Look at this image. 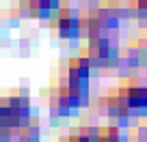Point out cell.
<instances>
[{
  "label": "cell",
  "mask_w": 147,
  "mask_h": 142,
  "mask_svg": "<svg viewBox=\"0 0 147 142\" xmlns=\"http://www.w3.org/2000/svg\"><path fill=\"white\" fill-rule=\"evenodd\" d=\"M108 112L128 114L130 110H147V86L136 82H121L117 91L108 95Z\"/></svg>",
  "instance_id": "1"
},
{
  "label": "cell",
  "mask_w": 147,
  "mask_h": 142,
  "mask_svg": "<svg viewBox=\"0 0 147 142\" xmlns=\"http://www.w3.org/2000/svg\"><path fill=\"white\" fill-rule=\"evenodd\" d=\"M30 119V101L26 95H7L0 99V121L9 131L20 129Z\"/></svg>",
  "instance_id": "2"
},
{
  "label": "cell",
  "mask_w": 147,
  "mask_h": 142,
  "mask_svg": "<svg viewBox=\"0 0 147 142\" xmlns=\"http://www.w3.org/2000/svg\"><path fill=\"white\" fill-rule=\"evenodd\" d=\"M89 71H91V63H89L84 52L74 56L67 65V80H65V84L74 93H78L82 99L87 97V88H89Z\"/></svg>",
  "instance_id": "3"
},
{
  "label": "cell",
  "mask_w": 147,
  "mask_h": 142,
  "mask_svg": "<svg viewBox=\"0 0 147 142\" xmlns=\"http://www.w3.org/2000/svg\"><path fill=\"white\" fill-rule=\"evenodd\" d=\"M54 32L59 35V37L63 39H74L80 35V28H82V22H80L76 15L71 13L69 9H65V7H61L59 11H54Z\"/></svg>",
  "instance_id": "4"
},
{
  "label": "cell",
  "mask_w": 147,
  "mask_h": 142,
  "mask_svg": "<svg viewBox=\"0 0 147 142\" xmlns=\"http://www.w3.org/2000/svg\"><path fill=\"white\" fill-rule=\"evenodd\" d=\"M89 63L97 65V67H106V65L113 63V47H110V41L104 37H91L89 39V45L84 50Z\"/></svg>",
  "instance_id": "5"
},
{
  "label": "cell",
  "mask_w": 147,
  "mask_h": 142,
  "mask_svg": "<svg viewBox=\"0 0 147 142\" xmlns=\"http://www.w3.org/2000/svg\"><path fill=\"white\" fill-rule=\"evenodd\" d=\"M61 0H20V7L30 17H50L61 9Z\"/></svg>",
  "instance_id": "6"
},
{
  "label": "cell",
  "mask_w": 147,
  "mask_h": 142,
  "mask_svg": "<svg viewBox=\"0 0 147 142\" xmlns=\"http://www.w3.org/2000/svg\"><path fill=\"white\" fill-rule=\"evenodd\" d=\"M95 142H121L119 129H117V127H104V129H100V133L95 136Z\"/></svg>",
  "instance_id": "7"
},
{
  "label": "cell",
  "mask_w": 147,
  "mask_h": 142,
  "mask_svg": "<svg viewBox=\"0 0 147 142\" xmlns=\"http://www.w3.org/2000/svg\"><path fill=\"white\" fill-rule=\"evenodd\" d=\"M63 142H95V138H91L89 133H84V131H78V133H71V136H67Z\"/></svg>",
  "instance_id": "8"
},
{
  "label": "cell",
  "mask_w": 147,
  "mask_h": 142,
  "mask_svg": "<svg viewBox=\"0 0 147 142\" xmlns=\"http://www.w3.org/2000/svg\"><path fill=\"white\" fill-rule=\"evenodd\" d=\"M9 129H7V125L5 123H2V121H0V142H2V140H5V138H9Z\"/></svg>",
  "instance_id": "9"
},
{
  "label": "cell",
  "mask_w": 147,
  "mask_h": 142,
  "mask_svg": "<svg viewBox=\"0 0 147 142\" xmlns=\"http://www.w3.org/2000/svg\"><path fill=\"white\" fill-rule=\"evenodd\" d=\"M134 5L138 7V9H143V11H147V0H134Z\"/></svg>",
  "instance_id": "10"
}]
</instances>
